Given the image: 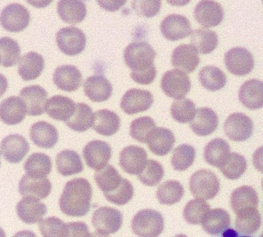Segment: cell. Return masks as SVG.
Masks as SVG:
<instances>
[{"label":"cell","mask_w":263,"mask_h":237,"mask_svg":"<svg viewBox=\"0 0 263 237\" xmlns=\"http://www.w3.org/2000/svg\"><path fill=\"white\" fill-rule=\"evenodd\" d=\"M195 150L192 145L180 144L172 155V166L176 171H185L192 166L195 159Z\"/></svg>","instance_id":"45"},{"label":"cell","mask_w":263,"mask_h":237,"mask_svg":"<svg viewBox=\"0 0 263 237\" xmlns=\"http://www.w3.org/2000/svg\"><path fill=\"white\" fill-rule=\"evenodd\" d=\"M201 224L204 230L210 235H220L230 226V215L223 209H210Z\"/></svg>","instance_id":"29"},{"label":"cell","mask_w":263,"mask_h":237,"mask_svg":"<svg viewBox=\"0 0 263 237\" xmlns=\"http://www.w3.org/2000/svg\"><path fill=\"white\" fill-rule=\"evenodd\" d=\"M9 84L7 78L0 74V98L4 96V94L8 89Z\"/></svg>","instance_id":"56"},{"label":"cell","mask_w":263,"mask_h":237,"mask_svg":"<svg viewBox=\"0 0 263 237\" xmlns=\"http://www.w3.org/2000/svg\"><path fill=\"white\" fill-rule=\"evenodd\" d=\"M21 49L15 40L8 37L0 38V64L5 67H11L19 63Z\"/></svg>","instance_id":"43"},{"label":"cell","mask_w":263,"mask_h":237,"mask_svg":"<svg viewBox=\"0 0 263 237\" xmlns=\"http://www.w3.org/2000/svg\"><path fill=\"white\" fill-rule=\"evenodd\" d=\"M184 194V188L179 181L169 180L160 185L156 195L161 204L172 206L181 201Z\"/></svg>","instance_id":"42"},{"label":"cell","mask_w":263,"mask_h":237,"mask_svg":"<svg viewBox=\"0 0 263 237\" xmlns=\"http://www.w3.org/2000/svg\"><path fill=\"white\" fill-rule=\"evenodd\" d=\"M27 4L37 9L46 8L53 3V0H26Z\"/></svg>","instance_id":"55"},{"label":"cell","mask_w":263,"mask_h":237,"mask_svg":"<svg viewBox=\"0 0 263 237\" xmlns=\"http://www.w3.org/2000/svg\"><path fill=\"white\" fill-rule=\"evenodd\" d=\"M226 68L235 76L243 77L253 70L255 62L252 53L244 47H234L224 54Z\"/></svg>","instance_id":"9"},{"label":"cell","mask_w":263,"mask_h":237,"mask_svg":"<svg viewBox=\"0 0 263 237\" xmlns=\"http://www.w3.org/2000/svg\"><path fill=\"white\" fill-rule=\"evenodd\" d=\"M60 18L69 24H78L87 16V7L82 0H60L58 4Z\"/></svg>","instance_id":"31"},{"label":"cell","mask_w":263,"mask_h":237,"mask_svg":"<svg viewBox=\"0 0 263 237\" xmlns=\"http://www.w3.org/2000/svg\"><path fill=\"white\" fill-rule=\"evenodd\" d=\"M93 189L85 178H77L67 181L59 200L60 209L68 216L83 217L91 207Z\"/></svg>","instance_id":"2"},{"label":"cell","mask_w":263,"mask_h":237,"mask_svg":"<svg viewBox=\"0 0 263 237\" xmlns=\"http://www.w3.org/2000/svg\"><path fill=\"white\" fill-rule=\"evenodd\" d=\"M261 216L258 209H250L237 214L235 229L246 236L254 235L261 227Z\"/></svg>","instance_id":"35"},{"label":"cell","mask_w":263,"mask_h":237,"mask_svg":"<svg viewBox=\"0 0 263 237\" xmlns=\"http://www.w3.org/2000/svg\"><path fill=\"white\" fill-rule=\"evenodd\" d=\"M0 61H1V60H0Z\"/></svg>","instance_id":"59"},{"label":"cell","mask_w":263,"mask_h":237,"mask_svg":"<svg viewBox=\"0 0 263 237\" xmlns=\"http://www.w3.org/2000/svg\"><path fill=\"white\" fill-rule=\"evenodd\" d=\"M27 114L25 102L20 97H10L0 103V120L4 124H21L25 119Z\"/></svg>","instance_id":"19"},{"label":"cell","mask_w":263,"mask_h":237,"mask_svg":"<svg viewBox=\"0 0 263 237\" xmlns=\"http://www.w3.org/2000/svg\"><path fill=\"white\" fill-rule=\"evenodd\" d=\"M161 31L165 39L177 41L187 38L192 33L190 22L182 15L171 14L161 24Z\"/></svg>","instance_id":"14"},{"label":"cell","mask_w":263,"mask_h":237,"mask_svg":"<svg viewBox=\"0 0 263 237\" xmlns=\"http://www.w3.org/2000/svg\"><path fill=\"white\" fill-rule=\"evenodd\" d=\"M30 11L22 4H11L0 13V24L4 30L11 33H20L30 25Z\"/></svg>","instance_id":"5"},{"label":"cell","mask_w":263,"mask_h":237,"mask_svg":"<svg viewBox=\"0 0 263 237\" xmlns=\"http://www.w3.org/2000/svg\"><path fill=\"white\" fill-rule=\"evenodd\" d=\"M0 150L7 161L16 164L23 161L30 152V144L24 137L10 135L3 139Z\"/></svg>","instance_id":"15"},{"label":"cell","mask_w":263,"mask_h":237,"mask_svg":"<svg viewBox=\"0 0 263 237\" xmlns=\"http://www.w3.org/2000/svg\"><path fill=\"white\" fill-rule=\"evenodd\" d=\"M147 161V152L139 146H127L120 154V166L130 175H139Z\"/></svg>","instance_id":"16"},{"label":"cell","mask_w":263,"mask_h":237,"mask_svg":"<svg viewBox=\"0 0 263 237\" xmlns=\"http://www.w3.org/2000/svg\"><path fill=\"white\" fill-rule=\"evenodd\" d=\"M76 107L73 100L62 95H55L47 100L45 112L56 121H67L71 118Z\"/></svg>","instance_id":"28"},{"label":"cell","mask_w":263,"mask_h":237,"mask_svg":"<svg viewBox=\"0 0 263 237\" xmlns=\"http://www.w3.org/2000/svg\"><path fill=\"white\" fill-rule=\"evenodd\" d=\"M67 236H91L88 226L83 222H73L67 224Z\"/></svg>","instance_id":"53"},{"label":"cell","mask_w":263,"mask_h":237,"mask_svg":"<svg viewBox=\"0 0 263 237\" xmlns=\"http://www.w3.org/2000/svg\"><path fill=\"white\" fill-rule=\"evenodd\" d=\"M175 137L173 132L166 127H155L147 138V144L152 153L158 156L167 155L173 149Z\"/></svg>","instance_id":"24"},{"label":"cell","mask_w":263,"mask_h":237,"mask_svg":"<svg viewBox=\"0 0 263 237\" xmlns=\"http://www.w3.org/2000/svg\"><path fill=\"white\" fill-rule=\"evenodd\" d=\"M253 122L247 115L240 112L228 117L224 124V133L234 141H244L253 134Z\"/></svg>","instance_id":"10"},{"label":"cell","mask_w":263,"mask_h":237,"mask_svg":"<svg viewBox=\"0 0 263 237\" xmlns=\"http://www.w3.org/2000/svg\"><path fill=\"white\" fill-rule=\"evenodd\" d=\"M132 5L138 16L152 18L159 13L161 0H132Z\"/></svg>","instance_id":"52"},{"label":"cell","mask_w":263,"mask_h":237,"mask_svg":"<svg viewBox=\"0 0 263 237\" xmlns=\"http://www.w3.org/2000/svg\"><path fill=\"white\" fill-rule=\"evenodd\" d=\"M156 56L153 47L145 41L133 42L126 47L124 62L132 70L130 77L135 82L147 85L155 81L157 70L154 61Z\"/></svg>","instance_id":"1"},{"label":"cell","mask_w":263,"mask_h":237,"mask_svg":"<svg viewBox=\"0 0 263 237\" xmlns=\"http://www.w3.org/2000/svg\"><path fill=\"white\" fill-rule=\"evenodd\" d=\"M56 42L63 53L73 57L85 50L87 38L85 33L77 27H64L57 33Z\"/></svg>","instance_id":"6"},{"label":"cell","mask_w":263,"mask_h":237,"mask_svg":"<svg viewBox=\"0 0 263 237\" xmlns=\"http://www.w3.org/2000/svg\"><path fill=\"white\" fill-rule=\"evenodd\" d=\"M112 149L105 141L95 140L87 143L83 150L86 164L95 170L104 168L111 158Z\"/></svg>","instance_id":"13"},{"label":"cell","mask_w":263,"mask_h":237,"mask_svg":"<svg viewBox=\"0 0 263 237\" xmlns=\"http://www.w3.org/2000/svg\"><path fill=\"white\" fill-rule=\"evenodd\" d=\"M224 15L222 7L214 0H201L194 11L195 21L206 28L220 25Z\"/></svg>","instance_id":"11"},{"label":"cell","mask_w":263,"mask_h":237,"mask_svg":"<svg viewBox=\"0 0 263 237\" xmlns=\"http://www.w3.org/2000/svg\"><path fill=\"white\" fill-rule=\"evenodd\" d=\"M45 67V61L42 55L36 52H29L20 60L18 73L24 81L37 79Z\"/></svg>","instance_id":"30"},{"label":"cell","mask_w":263,"mask_h":237,"mask_svg":"<svg viewBox=\"0 0 263 237\" xmlns=\"http://www.w3.org/2000/svg\"><path fill=\"white\" fill-rule=\"evenodd\" d=\"M189 186L192 195L201 199L210 200L218 195L220 183L218 177L212 171L201 169L191 176Z\"/></svg>","instance_id":"4"},{"label":"cell","mask_w":263,"mask_h":237,"mask_svg":"<svg viewBox=\"0 0 263 237\" xmlns=\"http://www.w3.org/2000/svg\"><path fill=\"white\" fill-rule=\"evenodd\" d=\"M192 0H167L170 5L173 7H184L187 5Z\"/></svg>","instance_id":"57"},{"label":"cell","mask_w":263,"mask_h":237,"mask_svg":"<svg viewBox=\"0 0 263 237\" xmlns=\"http://www.w3.org/2000/svg\"><path fill=\"white\" fill-rule=\"evenodd\" d=\"M39 228L44 237L67 236V224L57 217H49L41 220Z\"/></svg>","instance_id":"51"},{"label":"cell","mask_w":263,"mask_h":237,"mask_svg":"<svg viewBox=\"0 0 263 237\" xmlns=\"http://www.w3.org/2000/svg\"><path fill=\"white\" fill-rule=\"evenodd\" d=\"M55 85L63 92H73L82 85L83 76L78 67L73 65H63L53 73Z\"/></svg>","instance_id":"20"},{"label":"cell","mask_w":263,"mask_h":237,"mask_svg":"<svg viewBox=\"0 0 263 237\" xmlns=\"http://www.w3.org/2000/svg\"><path fill=\"white\" fill-rule=\"evenodd\" d=\"M104 195L110 203L117 206H124L133 198L134 187L128 180L123 178L121 184L115 190Z\"/></svg>","instance_id":"50"},{"label":"cell","mask_w":263,"mask_h":237,"mask_svg":"<svg viewBox=\"0 0 263 237\" xmlns=\"http://www.w3.org/2000/svg\"><path fill=\"white\" fill-rule=\"evenodd\" d=\"M0 165H1V159H0Z\"/></svg>","instance_id":"58"},{"label":"cell","mask_w":263,"mask_h":237,"mask_svg":"<svg viewBox=\"0 0 263 237\" xmlns=\"http://www.w3.org/2000/svg\"><path fill=\"white\" fill-rule=\"evenodd\" d=\"M51 158L44 153H33L24 164L27 175L34 178H45L51 173Z\"/></svg>","instance_id":"39"},{"label":"cell","mask_w":263,"mask_h":237,"mask_svg":"<svg viewBox=\"0 0 263 237\" xmlns=\"http://www.w3.org/2000/svg\"><path fill=\"white\" fill-rule=\"evenodd\" d=\"M195 114V104L187 98L174 101L171 107V115L177 122L185 124L190 122Z\"/></svg>","instance_id":"47"},{"label":"cell","mask_w":263,"mask_h":237,"mask_svg":"<svg viewBox=\"0 0 263 237\" xmlns=\"http://www.w3.org/2000/svg\"><path fill=\"white\" fill-rule=\"evenodd\" d=\"M153 102V95L148 90L130 89L123 96L121 107L123 112L132 115L148 110Z\"/></svg>","instance_id":"12"},{"label":"cell","mask_w":263,"mask_h":237,"mask_svg":"<svg viewBox=\"0 0 263 237\" xmlns=\"http://www.w3.org/2000/svg\"><path fill=\"white\" fill-rule=\"evenodd\" d=\"M238 98L241 104L251 110L261 108L263 106V84L257 79L246 81L240 87Z\"/></svg>","instance_id":"27"},{"label":"cell","mask_w":263,"mask_h":237,"mask_svg":"<svg viewBox=\"0 0 263 237\" xmlns=\"http://www.w3.org/2000/svg\"><path fill=\"white\" fill-rule=\"evenodd\" d=\"M200 63L198 52L192 44H181L174 50L172 64L177 70L190 74L195 71Z\"/></svg>","instance_id":"17"},{"label":"cell","mask_w":263,"mask_h":237,"mask_svg":"<svg viewBox=\"0 0 263 237\" xmlns=\"http://www.w3.org/2000/svg\"><path fill=\"white\" fill-rule=\"evenodd\" d=\"M191 34L192 45L201 54H209L218 47V38L215 31L209 29H197L192 30Z\"/></svg>","instance_id":"37"},{"label":"cell","mask_w":263,"mask_h":237,"mask_svg":"<svg viewBox=\"0 0 263 237\" xmlns=\"http://www.w3.org/2000/svg\"><path fill=\"white\" fill-rule=\"evenodd\" d=\"M230 203L232 210L236 215L247 209H258V194L251 186H241L232 192Z\"/></svg>","instance_id":"32"},{"label":"cell","mask_w":263,"mask_h":237,"mask_svg":"<svg viewBox=\"0 0 263 237\" xmlns=\"http://www.w3.org/2000/svg\"><path fill=\"white\" fill-rule=\"evenodd\" d=\"M121 119L111 111L104 109L93 115V129L103 136H112L120 129Z\"/></svg>","instance_id":"33"},{"label":"cell","mask_w":263,"mask_h":237,"mask_svg":"<svg viewBox=\"0 0 263 237\" xmlns=\"http://www.w3.org/2000/svg\"><path fill=\"white\" fill-rule=\"evenodd\" d=\"M164 175V169L158 161L147 160L142 172L138 175V179L147 186H156Z\"/></svg>","instance_id":"49"},{"label":"cell","mask_w":263,"mask_h":237,"mask_svg":"<svg viewBox=\"0 0 263 237\" xmlns=\"http://www.w3.org/2000/svg\"><path fill=\"white\" fill-rule=\"evenodd\" d=\"M39 198L25 196L18 203L16 212L18 216L27 224L40 223L47 213V207Z\"/></svg>","instance_id":"18"},{"label":"cell","mask_w":263,"mask_h":237,"mask_svg":"<svg viewBox=\"0 0 263 237\" xmlns=\"http://www.w3.org/2000/svg\"><path fill=\"white\" fill-rule=\"evenodd\" d=\"M30 136L35 145L42 149L54 147L59 140V134L54 126L46 121H38L30 129Z\"/></svg>","instance_id":"26"},{"label":"cell","mask_w":263,"mask_h":237,"mask_svg":"<svg viewBox=\"0 0 263 237\" xmlns=\"http://www.w3.org/2000/svg\"><path fill=\"white\" fill-rule=\"evenodd\" d=\"M198 79L202 87L210 92L221 90L227 83L224 72L214 66L203 67L198 74Z\"/></svg>","instance_id":"40"},{"label":"cell","mask_w":263,"mask_h":237,"mask_svg":"<svg viewBox=\"0 0 263 237\" xmlns=\"http://www.w3.org/2000/svg\"><path fill=\"white\" fill-rule=\"evenodd\" d=\"M132 228L134 233L138 236H158L164 230V218L158 211L143 209L132 218Z\"/></svg>","instance_id":"3"},{"label":"cell","mask_w":263,"mask_h":237,"mask_svg":"<svg viewBox=\"0 0 263 237\" xmlns=\"http://www.w3.org/2000/svg\"><path fill=\"white\" fill-rule=\"evenodd\" d=\"M247 167L245 157L236 152H232L229 154L219 169L224 177L230 180H236L246 172Z\"/></svg>","instance_id":"44"},{"label":"cell","mask_w":263,"mask_h":237,"mask_svg":"<svg viewBox=\"0 0 263 237\" xmlns=\"http://www.w3.org/2000/svg\"><path fill=\"white\" fill-rule=\"evenodd\" d=\"M218 125V118L209 107H201L195 110L190 127L194 133L199 136H208L213 133Z\"/></svg>","instance_id":"23"},{"label":"cell","mask_w":263,"mask_h":237,"mask_svg":"<svg viewBox=\"0 0 263 237\" xmlns=\"http://www.w3.org/2000/svg\"><path fill=\"white\" fill-rule=\"evenodd\" d=\"M97 2L106 11L117 12L125 5L127 0H97Z\"/></svg>","instance_id":"54"},{"label":"cell","mask_w":263,"mask_h":237,"mask_svg":"<svg viewBox=\"0 0 263 237\" xmlns=\"http://www.w3.org/2000/svg\"><path fill=\"white\" fill-rule=\"evenodd\" d=\"M161 87L167 97L178 100L184 98L189 93L192 83L184 72L175 69L164 73L161 79Z\"/></svg>","instance_id":"8"},{"label":"cell","mask_w":263,"mask_h":237,"mask_svg":"<svg viewBox=\"0 0 263 237\" xmlns=\"http://www.w3.org/2000/svg\"><path fill=\"white\" fill-rule=\"evenodd\" d=\"M51 190V183L47 177L34 178L25 175L20 181V194L24 197H35L39 199H44L49 196Z\"/></svg>","instance_id":"25"},{"label":"cell","mask_w":263,"mask_h":237,"mask_svg":"<svg viewBox=\"0 0 263 237\" xmlns=\"http://www.w3.org/2000/svg\"><path fill=\"white\" fill-rule=\"evenodd\" d=\"M93 115L90 106L85 103H78L73 115L66 121V124L75 132H86L93 126Z\"/></svg>","instance_id":"38"},{"label":"cell","mask_w":263,"mask_h":237,"mask_svg":"<svg viewBox=\"0 0 263 237\" xmlns=\"http://www.w3.org/2000/svg\"><path fill=\"white\" fill-rule=\"evenodd\" d=\"M210 209V205L201 198L191 200L184 209V218L189 224H201L208 211Z\"/></svg>","instance_id":"46"},{"label":"cell","mask_w":263,"mask_h":237,"mask_svg":"<svg viewBox=\"0 0 263 237\" xmlns=\"http://www.w3.org/2000/svg\"><path fill=\"white\" fill-rule=\"evenodd\" d=\"M57 169L63 176H70L81 173L84 171V165L81 156L73 150L62 151L57 155Z\"/></svg>","instance_id":"34"},{"label":"cell","mask_w":263,"mask_h":237,"mask_svg":"<svg viewBox=\"0 0 263 237\" xmlns=\"http://www.w3.org/2000/svg\"><path fill=\"white\" fill-rule=\"evenodd\" d=\"M230 154V146L222 138H215L204 148V158L210 166L219 169Z\"/></svg>","instance_id":"36"},{"label":"cell","mask_w":263,"mask_h":237,"mask_svg":"<svg viewBox=\"0 0 263 237\" xmlns=\"http://www.w3.org/2000/svg\"><path fill=\"white\" fill-rule=\"evenodd\" d=\"M122 179V176L111 165H106L104 168L98 170L95 175V181L104 194L115 190Z\"/></svg>","instance_id":"41"},{"label":"cell","mask_w":263,"mask_h":237,"mask_svg":"<svg viewBox=\"0 0 263 237\" xmlns=\"http://www.w3.org/2000/svg\"><path fill=\"white\" fill-rule=\"evenodd\" d=\"M86 96L93 102H103L111 97L113 87L111 83L101 75L89 77L84 84Z\"/></svg>","instance_id":"22"},{"label":"cell","mask_w":263,"mask_h":237,"mask_svg":"<svg viewBox=\"0 0 263 237\" xmlns=\"http://www.w3.org/2000/svg\"><path fill=\"white\" fill-rule=\"evenodd\" d=\"M123 215L115 208L104 206L95 211L92 216V224L101 235L115 233L121 229Z\"/></svg>","instance_id":"7"},{"label":"cell","mask_w":263,"mask_h":237,"mask_svg":"<svg viewBox=\"0 0 263 237\" xmlns=\"http://www.w3.org/2000/svg\"><path fill=\"white\" fill-rule=\"evenodd\" d=\"M156 127L155 121L150 117H141L132 121L130 126V135L134 139L141 143H147L152 131Z\"/></svg>","instance_id":"48"},{"label":"cell","mask_w":263,"mask_h":237,"mask_svg":"<svg viewBox=\"0 0 263 237\" xmlns=\"http://www.w3.org/2000/svg\"><path fill=\"white\" fill-rule=\"evenodd\" d=\"M20 96L25 102L27 115L39 116L45 112L48 93L41 86L32 85L24 87L21 90Z\"/></svg>","instance_id":"21"}]
</instances>
